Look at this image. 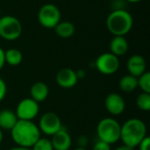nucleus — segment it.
<instances>
[{
    "instance_id": "obj_1",
    "label": "nucleus",
    "mask_w": 150,
    "mask_h": 150,
    "mask_svg": "<svg viewBox=\"0 0 150 150\" xmlns=\"http://www.w3.org/2000/svg\"><path fill=\"white\" fill-rule=\"evenodd\" d=\"M12 141L17 146L31 149L40 138V131L34 122L18 120L11 130Z\"/></svg>"
},
{
    "instance_id": "obj_2",
    "label": "nucleus",
    "mask_w": 150,
    "mask_h": 150,
    "mask_svg": "<svg viewBox=\"0 0 150 150\" xmlns=\"http://www.w3.org/2000/svg\"><path fill=\"white\" fill-rule=\"evenodd\" d=\"M146 136H148L146 124L140 119L132 118L121 125L120 140L123 145L130 149H134L138 147Z\"/></svg>"
},
{
    "instance_id": "obj_3",
    "label": "nucleus",
    "mask_w": 150,
    "mask_h": 150,
    "mask_svg": "<svg viewBox=\"0 0 150 150\" xmlns=\"http://www.w3.org/2000/svg\"><path fill=\"white\" fill-rule=\"evenodd\" d=\"M106 28L113 36H125L134 25L132 15L126 10L118 9L112 11L106 18Z\"/></svg>"
},
{
    "instance_id": "obj_4",
    "label": "nucleus",
    "mask_w": 150,
    "mask_h": 150,
    "mask_svg": "<svg viewBox=\"0 0 150 150\" xmlns=\"http://www.w3.org/2000/svg\"><path fill=\"white\" fill-rule=\"evenodd\" d=\"M121 125L113 118H105L97 126V135L99 141L110 145L120 141Z\"/></svg>"
},
{
    "instance_id": "obj_5",
    "label": "nucleus",
    "mask_w": 150,
    "mask_h": 150,
    "mask_svg": "<svg viewBox=\"0 0 150 150\" xmlns=\"http://www.w3.org/2000/svg\"><path fill=\"white\" fill-rule=\"evenodd\" d=\"M22 33L20 21L10 15L0 17V37L6 40H15Z\"/></svg>"
},
{
    "instance_id": "obj_6",
    "label": "nucleus",
    "mask_w": 150,
    "mask_h": 150,
    "mask_svg": "<svg viewBox=\"0 0 150 150\" xmlns=\"http://www.w3.org/2000/svg\"><path fill=\"white\" fill-rule=\"evenodd\" d=\"M61 11L53 4L42 5L37 14L39 23L45 28L52 29L61 21Z\"/></svg>"
},
{
    "instance_id": "obj_7",
    "label": "nucleus",
    "mask_w": 150,
    "mask_h": 150,
    "mask_svg": "<svg viewBox=\"0 0 150 150\" xmlns=\"http://www.w3.org/2000/svg\"><path fill=\"white\" fill-rule=\"evenodd\" d=\"M95 66L98 72L109 76L118 71L120 68V60L119 57L111 52L103 53L96 59Z\"/></svg>"
},
{
    "instance_id": "obj_8",
    "label": "nucleus",
    "mask_w": 150,
    "mask_h": 150,
    "mask_svg": "<svg viewBox=\"0 0 150 150\" xmlns=\"http://www.w3.org/2000/svg\"><path fill=\"white\" fill-rule=\"evenodd\" d=\"M39 112V103H37L31 98H26L19 101L17 105L15 113L18 120L33 121V120L37 117Z\"/></svg>"
},
{
    "instance_id": "obj_9",
    "label": "nucleus",
    "mask_w": 150,
    "mask_h": 150,
    "mask_svg": "<svg viewBox=\"0 0 150 150\" xmlns=\"http://www.w3.org/2000/svg\"><path fill=\"white\" fill-rule=\"evenodd\" d=\"M38 127L40 133L52 136L62 127V125L61 119L56 113L53 112H47L40 117Z\"/></svg>"
},
{
    "instance_id": "obj_10",
    "label": "nucleus",
    "mask_w": 150,
    "mask_h": 150,
    "mask_svg": "<svg viewBox=\"0 0 150 150\" xmlns=\"http://www.w3.org/2000/svg\"><path fill=\"white\" fill-rule=\"evenodd\" d=\"M105 107L112 115H120L126 109V102L123 97L118 93H110L105 99Z\"/></svg>"
},
{
    "instance_id": "obj_11",
    "label": "nucleus",
    "mask_w": 150,
    "mask_h": 150,
    "mask_svg": "<svg viewBox=\"0 0 150 150\" xmlns=\"http://www.w3.org/2000/svg\"><path fill=\"white\" fill-rule=\"evenodd\" d=\"M55 81L60 87L63 89H71L76 85L78 78L75 70L70 68H63L56 73Z\"/></svg>"
},
{
    "instance_id": "obj_12",
    "label": "nucleus",
    "mask_w": 150,
    "mask_h": 150,
    "mask_svg": "<svg viewBox=\"0 0 150 150\" xmlns=\"http://www.w3.org/2000/svg\"><path fill=\"white\" fill-rule=\"evenodd\" d=\"M147 62L145 58L141 54H134L129 57L127 62V69L128 74L138 77L146 72Z\"/></svg>"
},
{
    "instance_id": "obj_13",
    "label": "nucleus",
    "mask_w": 150,
    "mask_h": 150,
    "mask_svg": "<svg viewBox=\"0 0 150 150\" xmlns=\"http://www.w3.org/2000/svg\"><path fill=\"white\" fill-rule=\"evenodd\" d=\"M51 143L54 150H69L72 145L71 136L65 128L62 127L52 135Z\"/></svg>"
},
{
    "instance_id": "obj_14",
    "label": "nucleus",
    "mask_w": 150,
    "mask_h": 150,
    "mask_svg": "<svg viewBox=\"0 0 150 150\" xmlns=\"http://www.w3.org/2000/svg\"><path fill=\"white\" fill-rule=\"evenodd\" d=\"M110 51L117 57L126 54L129 48V44L125 36H113L110 41Z\"/></svg>"
},
{
    "instance_id": "obj_15",
    "label": "nucleus",
    "mask_w": 150,
    "mask_h": 150,
    "mask_svg": "<svg viewBox=\"0 0 150 150\" xmlns=\"http://www.w3.org/2000/svg\"><path fill=\"white\" fill-rule=\"evenodd\" d=\"M49 94L48 86L43 82L34 83L30 89V98L37 103H41L47 99Z\"/></svg>"
},
{
    "instance_id": "obj_16",
    "label": "nucleus",
    "mask_w": 150,
    "mask_h": 150,
    "mask_svg": "<svg viewBox=\"0 0 150 150\" xmlns=\"http://www.w3.org/2000/svg\"><path fill=\"white\" fill-rule=\"evenodd\" d=\"M18 120L16 113L11 110L0 111V128L3 131H11Z\"/></svg>"
},
{
    "instance_id": "obj_17",
    "label": "nucleus",
    "mask_w": 150,
    "mask_h": 150,
    "mask_svg": "<svg viewBox=\"0 0 150 150\" xmlns=\"http://www.w3.org/2000/svg\"><path fill=\"white\" fill-rule=\"evenodd\" d=\"M54 29L56 35L63 39H68L72 37L76 31V27L74 24L71 23L70 21H60L54 26Z\"/></svg>"
},
{
    "instance_id": "obj_18",
    "label": "nucleus",
    "mask_w": 150,
    "mask_h": 150,
    "mask_svg": "<svg viewBox=\"0 0 150 150\" xmlns=\"http://www.w3.org/2000/svg\"><path fill=\"white\" fill-rule=\"evenodd\" d=\"M119 87L124 92L129 93V92L134 91L138 87L137 77L130 74L123 76L119 82Z\"/></svg>"
},
{
    "instance_id": "obj_19",
    "label": "nucleus",
    "mask_w": 150,
    "mask_h": 150,
    "mask_svg": "<svg viewBox=\"0 0 150 150\" xmlns=\"http://www.w3.org/2000/svg\"><path fill=\"white\" fill-rule=\"evenodd\" d=\"M23 54L17 48H10L4 51V61L5 63L11 66H18L22 62Z\"/></svg>"
},
{
    "instance_id": "obj_20",
    "label": "nucleus",
    "mask_w": 150,
    "mask_h": 150,
    "mask_svg": "<svg viewBox=\"0 0 150 150\" xmlns=\"http://www.w3.org/2000/svg\"><path fill=\"white\" fill-rule=\"evenodd\" d=\"M136 105L138 108L143 112L150 111V93L142 92L136 98Z\"/></svg>"
},
{
    "instance_id": "obj_21",
    "label": "nucleus",
    "mask_w": 150,
    "mask_h": 150,
    "mask_svg": "<svg viewBox=\"0 0 150 150\" xmlns=\"http://www.w3.org/2000/svg\"><path fill=\"white\" fill-rule=\"evenodd\" d=\"M138 87L142 91V92L150 93V72L146 71L142 75L137 77Z\"/></svg>"
},
{
    "instance_id": "obj_22",
    "label": "nucleus",
    "mask_w": 150,
    "mask_h": 150,
    "mask_svg": "<svg viewBox=\"0 0 150 150\" xmlns=\"http://www.w3.org/2000/svg\"><path fill=\"white\" fill-rule=\"evenodd\" d=\"M31 150H54V149L50 140L40 137L31 148Z\"/></svg>"
},
{
    "instance_id": "obj_23",
    "label": "nucleus",
    "mask_w": 150,
    "mask_h": 150,
    "mask_svg": "<svg viewBox=\"0 0 150 150\" xmlns=\"http://www.w3.org/2000/svg\"><path fill=\"white\" fill-rule=\"evenodd\" d=\"M93 150H112V149L110 144L98 140V142H97L94 145Z\"/></svg>"
},
{
    "instance_id": "obj_24",
    "label": "nucleus",
    "mask_w": 150,
    "mask_h": 150,
    "mask_svg": "<svg viewBox=\"0 0 150 150\" xmlns=\"http://www.w3.org/2000/svg\"><path fill=\"white\" fill-rule=\"evenodd\" d=\"M139 150H150V138L146 136L138 145Z\"/></svg>"
},
{
    "instance_id": "obj_25",
    "label": "nucleus",
    "mask_w": 150,
    "mask_h": 150,
    "mask_svg": "<svg viewBox=\"0 0 150 150\" xmlns=\"http://www.w3.org/2000/svg\"><path fill=\"white\" fill-rule=\"evenodd\" d=\"M7 92V87L4 81L0 77V102L4 98Z\"/></svg>"
},
{
    "instance_id": "obj_26",
    "label": "nucleus",
    "mask_w": 150,
    "mask_h": 150,
    "mask_svg": "<svg viewBox=\"0 0 150 150\" xmlns=\"http://www.w3.org/2000/svg\"><path fill=\"white\" fill-rule=\"evenodd\" d=\"M77 145H78V148L85 149V147L88 145V138L85 135L79 136V138L77 139Z\"/></svg>"
},
{
    "instance_id": "obj_27",
    "label": "nucleus",
    "mask_w": 150,
    "mask_h": 150,
    "mask_svg": "<svg viewBox=\"0 0 150 150\" xmlns=\"http://www.w3.org/2000/svg\"><path fill=\"white\" fill-rule=\"evenodd\" d=\"M5 64V61H4V51L3 50V48L0 47V70L4 68Z\"/></svg>"
},
{
    "instance_id": "obj_28",
    "label": "nucleus",
    "mask_w": 150,
    "mask_h": 150,
    "mask_svg": "<svg viewBox=\"0 0 150 150\" xmlns=\"http://www.w3.org/2000/svg\"><path fill=\"white\" fill-rule=\"evenodd\" d=\"M76 76H77L78 80L79 79H83L85 77V76H86V73H85V71L83 69H79V70L76 71Z\"/></svg>"
},
{
    "instance_id": "obj_29",
    "label": "nucleus",
    "mask_w": 150,
    "mask_h": 150,
    "mask_svg": "<svg viewBox=\"0 0 150 150\" xmlns=\"http://www.w3.org/2000/svg\"><path fill=\"white\" fill-rule=\"evenodd\" d=\"M8 150H31V149H28V148H24V147H19V146H17V147H14V148H11Z\"/></svg>"
},
{
    "instance_id": "obj_30",
    "label": "nucleus",
    "mask_w": 150,
    "mask_h": 150,
    "mask_svg": "<svg viewBox=\"0 0 150 150\" xmlns=\"http://www.w3.org/2000/svg\"><path fill=\"white\" fill-rule=\"evenodd\" d=\"M113 150H133V149H130V148H128V147H127L125 145H122V146H120V147L116 148L115 149Z\"/></svg>"
},
{
    "instance_id": "obj_31",
    "label": "nucleus",
    "mask_w": 150,
    "mask_h": 150,
    "mask_svg": "<svg viewBox=\"0 0 150 150\" xmlns=\"http://www.w3.org/2000/svg\"><path fill=\"white\" fill-rule=\"evenodd\" d=\"M3 140H4V133H3V130L0 128V144L2 143Z\"/></svg>"
},
{
    "instance_id": "obj_32",
    "label": "nucleus",
    "mask_w": 150,
    "mask_h": 150,
    "mask_svg": "<svg viewBox=\"0 0 150 150\" xmlns=\"http://www.w3.org/2000/svg\"><path fill=\"white\" fill-rule=\"evenodd\" d=\"M127 2H129V3H133V4H135V3H139L142 0H125Z\"/></svg>"
},
{
    "instance_id": "obj_33",
    "label": "nucleus",
    "mask_w": 150,
    "mask_h": 150,
    "mask_svg": "<svg viewBox=\"0 0 150 150\" xmlns=\"http://www.w3.org/2000/svg\"><path fill=\"white\" fill-rule=\"evenodd\" d=\"M74 150H87V149H83V148H78V147H77L76 149H75Z\"/></svg>"
}]
</instances>
